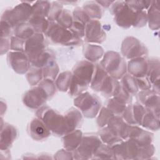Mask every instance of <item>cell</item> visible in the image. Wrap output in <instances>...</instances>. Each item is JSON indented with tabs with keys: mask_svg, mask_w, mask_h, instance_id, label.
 I'll return each mask as SVG.
<instances>
[{
	"mask_svg": "<svg viewBox=\"0 0 160 160\" xmlns=\"http://www.w3.org/2000/svg\"><path fill=\"white\" fill-rule=\"evenodd\" d=\"M37 114L49 130L58 135L72 131L82 120L81 113L74 109L69 111L64 116L53 109L46 108L39 109Z\"/></svg>",
	"mask_w": 160,
	"mask_h": 160,
	"instance_id": "6da1fadb",
	"label": "cell"
},
{
	"mask_svg": "<svg viewBox=\"0 0 160 160\" xmlns=\"http://www.w3.org/2000/svg\"><path fill=\"white\" fill-rule=\"evenodd\" d=\"M113 3L112 11L119 26L129 28L132 25L140 27L146 24L148 18L145 11H136L132 9L126 1H116Z\"/></svg>",
	"mask_w": 160,
	"mask_h": 160,
	"instance_id": "7a4b0ae2",
	"label": "cell"
},
{
	"mask_svg": "<svg viewBox=\"0 0 160 160\" xmlns=\"http://www.w3.org/2000/svg\"><path fill=\"white\" fill-rule=\"evenodd\" d=\"M32 15V6L24 2L16 6L13 9L6 11L2 17V20L6 21L11 27L24 23L30 19Z\"/></svg>",
	"mask_w": 160,
	"mask_h": 160,
	"instance_id": "3957f363",
	"label": "cell"
},
{
	"mask_svg": "<svg viewBox=\"0 0 160 160\" xmlns=\"http://www.w3.org/2000/svg\"><path fill=\"white\" fill-rule=\"evenodd\" d=\"M104 69L116 79L121 78L126 72V62L116 52H108L102 61Z\"/></svg>",
	"mask_w": 160,
	"mask_h": 160,
	"instance_id": "277c9868",
	"label": "cell"
},
{
	"mask_svg": "<svg viewBox=\"0 0 160 160\" xmlns=\"http://www.w3.org/2000/svg\"><path fill=\"white\" fill-rule=\"evenodd\" d=\"M46 34L55 42L67 45L78 43V38L76 37L70 31L66 29L58 24L52 23L51 25L49 24Z\"/></svg>",
	"mask_w": 160,
	"mask_h": 160,
	"instance_id": "5b68a950",
	"label": "cell"
},
{
	"mask_svg": "<svg viewBox=\"0 0 160 160\" xmlns=\"http://www.w3.org/2000/svg\"><path fill=\"white\" fill-rule=\"evenodd\" d=\"M74 104L81 109L87 118L95 117L101 106L98 99L88 92H85L79 96L75 99Z\"/></svg>",
	"mask_w": 160,
	"mask_h": 160,
	"instance_id": "8992f818",
	"label": "cell"
},
{
	"mask_svg": "<svg viewBox=\"0 0 160 160\" xmlns=\"http://www.w3.org/2000/svg\"><path fill=\"white\" fill-rule=\"evenodd\" d=\"M43 42V36L40 33L34 34L25 41L24 51L31 63L35 61L44 52Z\"/></svg>",
	"mask_w": 160,
	"mask_h": 160,
	"instance_id": "52a82bcc",
	"label": "cell"
},
{
	"mask_svg": "<svg viewBox=\"0 0 160 160\" xmlns=\"http://www.w3.org/2000/svg\"><path fill=\"white\" fill-rule=\"evenodd\" d=\"M147 49L136 39L133 38H127L124 39L122 46V52L124 56L127 58H139L147 53Z\"/></svg>",
	"mask_w": 160,
	"mask_h": 160,
	"instance_id": "ba28073f",
	"label": "cell"
},
{
	"mask_svg": "<svg viewBox=\"0 0 160 160\" xmlns=\"http://www.w3.org/2000/svg\"><path fill=\"white\" fill-rule=\"evenodd\" d=\"M49 97L45 90L39 86L29 91L24 96V102L31 108H37L41 106Z\"/></svg>",
	"mask_w": 160,
	"mask_h": 160,
	"instance_id": "9c48e42d",
	"label": "cell"
},
{
	"mask_svg": "<svg viewBox=\"0 0 160 160\" xmlns=\"http://www.w3.org/2000/svg\"><path fill=\"white\" fill-rule=\"evenodd\" d=\"M84 35L88 42H102L105 38V33L101 27V24L97 20H91L86 24Z\"/></svg>",
	"mask_w": 160,
	"mask_h": 160,
	"instance_id": "30bf717a",
	"label": "cell"
},
{
	"mask_svg": "<svg viewBox=\"0 0 160 160\" xmlns=\"http://www.w3.org/2000/svg\"><path fill=\"white\" fill-rule=\"evenodd\" d=\"M139 100L146 107L147 109L159 117V96L154 91L149 89L143 90L139 92Z\"/></svg>",
	"mask_w": 160,
	"mask_h": 160,
	"instance_id": "8fae6325",
	"label": "cell"
},
{
	"mask_svg": "<svg viewBox=\"0 0 160 160\" xmlns=\"http://www.w3.org/2000/svg\"><path fill=\"white\" fill-rule=\"evenodd\" d=\"M8 58L11 67L17 72L23 74L28 70L30 61L27 54L22 52H10Z\"/></svg>",
	"mask_w": 160,
	"mask_h": 160,
	"instance_id": "7c38bea8",
	"label": "cell"
},
{
	"mask_svg": "<svg viewBox=\"0 0 160 160\" xmlns=\"http://www.w3.org/2000/svg\"><path fill=\"white\" fill-rule=\"evenodd\" d=\"M145 112V109L142 105L134 104L126 108L124 118L128 122L132 125L141 124Z\"/></svg>",
	"mask_w": 160,
	"mask_h": 160,
	"instance_id": "4fadbf2b",
	"label": "cell"
},
{
	"mask_svg": "<svg viewBox=\"0 0 160 160\" xmlns=\"http://www.w3.org/2000/svg\"><path fill=\"white\" fill-rule=\"evenodd\" d=\"M101 144V141L97 136H87L82 139L78 152L81 156L92 155Z\"/></svg>",
	"mask_w": 160,
	"mask_h": 160,
	"instance_id": "5bb4252c",
	"label": "cell"
},
{
	"mask_svg": "<svg viewBox=\"0 0 160 160\" xmlns=\"http://www.w3.org/2000/svg\"><path fill=\"white\" fill-rule=\"evenodd\" d=\"M50 130L40 119H33L29 126L30 134L36 140L46 139L50 135Z\"/></svg>",
	"mask_w": 160,
	"mask_h": 160,
	"instance_id": "9a60e30c",
	"label": "cell"
},
{
	"mask_svg": "<svg viewBox=\"0 0 160 160\" xmlns=\"http://www.w3.org/2000/svg\"><path fill=\"white\" fill-rule=\"evenodd\" d=\"M148 69V61L146 59L139 57L132 59L128 65L129 72L138 78L144 77L147 74Z\"/></svg>",
	"mask_w": 160,
	"mask_h": 160,
	"instance_id": "2e32d148",
	"label": "cell"
},
{
	"mask_svg": "<svg viewBox=\"0 0 160 160\" xmlns=\"http://www.w3.org/2000/svg\"><path fill=\"white\" fill-rule=\"evenodd\" d=\"M94 68V74L93 76V78L92 79L91 82V88L98 91H101L102 87L109 76L106 73L105 69L99 66L97 64Z\"/></svg>",
	"mask_w": 160,
	"mask_h": 160,
	"instance_id": "e0dca14e",
	"label": "cell"
},
{
	"mask_svg": "<svg viewBox=\"0 0 160 160\" xmlns=\"http://www.w3.org/2000/svg\"><path fill=\"white\" fill-rule=\"evenodd\" d=\"M147 18L151 29H156L159 28V10L158 1L151 2Z\"/></svg>",
	"mask_w": 160,
	"mask_h": 160,
	"instance_id": "ac0fdd59",
	"label": "cell"
},
{
	"mask_svg": "<svg viewBox=\"0 0 160 160\" xmlns=\"http://www.w3.org/2000/svg\"><path fill=\"white\" fill-rule=\"evenodd\" d=\"M17 135L16 129L11 125H5L4 130L1 131V148L5 146V149L12 144Z\"/></svg>",
	"mask_w": 160,
	"mask_h": 160,
	"instance_id": "d6986e66",
	"label": "cell"
},
{
	"mask_svg": "<svg viewBox=\"0 0 160 160\" xmlns=\"http://www.w3.org/2000/svg\"><path fill=\"white\" fill-rule=\"evenodd\" d=\"M64 147L69 151L76 149L82 140V132L81 131H76L64 137Z\"/></svg>",
	"mask_w": 160,
	"mask_h": 160,
	"instance_id": "ffe728a7",
	"label": "cell"
},
{
	"mask_svg": "<svg viewBox=\"0 0 160 160\" xmlns=\"http://www.w3.org/2000/svg\"><path fill=\"white\" fill-rule=\"evenodd\" d=\"M51 4L48 1H36L32 6V16L44 18L49 15Z\"/></svg>",
	"mask_w": 160,
	"mask_h": 160,
	"instance_id": "44dd1931",
	"label": "cell"
},
{
	"mask_svg": "<svg viewBox=\"0 0 160 160\" xmlns=\"http://www.w3.org/2000/svg\"><path fill=\"white\" fill-rule=\"evenodd\" d=\"M141 124L149 129L151 130H158L159 128V117L156 116L154 113L148 111L145 112L144 117L142 120Z\"/></svg>",
	"mask_w": 160,
	"mask_h": 160,
	"instance_id": "7402d4cb",
	"label": "cell"
},
{
	"mask_svg": "<svg viewBox=\"0 0 160 160\" xmlns=\"http://www.w3.org/2000/svg\"><path fill=\"white\" fill-rule=\"evenodd\" d=\"M147 74L150 82H154L159 79V59H151L148 61V69Z\"/></svg>",
	"mask_w": 160,
	"mask_h": 160,
	"instance_id": "603a6c76",
	"label": "cell"
},
{
	"mask_svg": "<svg viewBox=\"0 0 160 160\" xmlns=\"http://www.w3.org/2000/svg\"><path fill=\"white\" fill-rule=\"evenodd\" d=\"M84 11L86 12L89 18L99 19L102 16V10L96 2H89L84 4Z\"/></svg>",
	"mask_w": 160,
	"mask_h": 160,
	"instance_id": "cb8c5ba5",
	"label": "cell"
},
{
	"mask_svg": "<svg viewBox=\"0 0 160 160\" xmlns=\"http://www.w3.org/2000/svg\"><path fill=\"white\" fill-rule=\"evenodd\" d=\"M29 24L35 31L38 32H46L49 26L48 22L44 18L39 16H32L29 19Z\"/></svg>",
	"mask_w": 160,
	"mask_h": 160,
	"instance_id": "d4e9b609",
	"label": "cell"
},
{
	"mask_svg": "<svg viewBox=\"0 0 160 160\" xmlns=\"http://www.w3.org/2000/svg\"><path fill=\"white\" fill-rule=\"evenodd\" d=\"M122 88L129 94H134L138 91L136 79L131 76H124L122 79Z\"/></svg>",
	"mask_w": 160,
	"mask_h": 160,
	"instance_id": "484cf974",
	"label": "cell"
},
{
	"mask_svg": "<svg viewBox=\"0 0 160 160\" xmlns=\"http://www.w3.org/2000/svg\"><path fill=\"white\" fill-rule=\"evenodd\" d=\"M103 49L98 46L88 45L86 48L84 56L89 61H96L102 56Z\"/></svg>",
	"mask_w": 160,
	"mask_h": 160,
	"instance_id": "4316f807",
	"label": "cell"
},
{
	"mask_svg": "<svg viewBox=\"0 0 160 160\" xmlns=\"http://www.w3.org/2000/svg\"><path fill=\"white\" fill-rule=\"evenodd\" d=\"M34 29L29 24L25 23L17 26L15 33L17 38L22 39H29L32 35H34Z\"/></svg>",
	"mask_w": 160,
	"mask_h": 160,
	"instance_id": "83f0119b",
	"label": "cell"
},
{
	"mask_svg": "<svg viewBox=\"0 0 160 160\" xmlns=\"http://www.w3.org/2000/svg\"><path fill=\"white\" fill-rule=\"evenodd\" d=\"M72 75L69 72H63L60 74L57 81V86L59 89L63 91H66L69 88Z\"/></svg>",
	"mask_w": 160,
	"mask_h": 160,
	"instance_id": "f1b7e54d",
	"label": "cell"
},
{
	"mask_svg": "<svg viewBox=\"0 0 160 160\" xmlns=\"http://www.w3.org/2000/svg\"><path fill=\"white\" fill-rule=\"evenodd\" d=\"M58 71L59 68L56 63L51 59L44 66L43 74L46 79L53 80L56 78Z\"/></svg>",
	"mask_w": 160,
	"mask_h": 160,
	"instance_id": "f546056e",
	"label": "cell"
},
{
	"mask_svg": "<svg viewBox=\"0 0 160 160\" xmlns=\"http://www.w3.org/2000/svg\"><path fill=\"white\" fill-rule=\"evenodd\" d=\"M100 136L103 141L108 144H112V143H118L121 141V138L116 135L109 128V127L106 128H104L101 131Z\"/></svg>",
	"mask_w": 160,
	"mask_h": 160,
	"instance_id": "4dcf8cb0",
	"label": "cell"
},
{
	"mask_svg": "<svg viewBox=\"0 0 160 160\" xmlns=\"http://www.w3.org/2000/svg\"><path fill=\"white\" fill-rule=\"evenodd\" d=\"M56 20L58 22V24L64 28L70 29L73 23L71 13L67 10H62Z\"/></svg>",
	"mask_w": 160,
	"mask_h": 160,
	"instance_id": "1f68e13d",
	"label": "cell"
},
{
	"mask_svg": "<svg viewBox=\"0 0 160 160\" xmlns=\"http://www.w3.org/2000/svg\"><path fill=\"white\" fill-rule=\"evenodd\" d=\"M113 118V113L108 109L103 108L98 119V124L99 126H104Z\"/></svg>",
	"mask_w": 160,
	"mask_h": 160,
	"instance_id": "d6a6232c",
	"label": "cell"
},
{
	"mask_svg": "<svg viewBox=\"0 0 160 160\" xmlns=\"http://www.w3.org/2000/svg\"><path fill=\"white\" fill-rule=\"evenodd\" d=\"M42 77V71L39 68H36L29 71L28 74V79L31 85L36 84L41 79Z\"/></svg>",
	"mask_w": 160,
	"mask_h": 160,
	"instance_id": "836d02e7",
	"label": "cell"
},
{
	"mask_svg": "<svg viewBox=\"0 0 160 160\" xmlns=\"http://www.w3.org/2000/svg\"><path fill=\"white\" fill-rule=\"evenodd\" d=\"M71 32L77 38H81L84 36L85 32V26L83 24L75 21L70 28Z\"/></svg>",
	"mask_w": 160,
	"mask_h": 160,
	"instance_id": "e575fe53",
	"label": "cell"
},
{
	"mask_svg": "<svg viewBox=\"0 0 160 160\" xmlns=\"http://www.w3.org/2000/svg\"><path fill=\"white\" fill-rule=\"evenodd\" d=\"M74 17L75 18V21L80 22L84 25L86 24L89 19L88 16L87 15L86 12L84 11V9L79 8L74 9Z\"/></svg>",
	"mask_w": 160,
	"mask_h": 160,
	"instance_id": "d590c367",
	"label": "cell"
},
{
	"mask_svg": "<svg viewBox=\"0 0 160 160\" xmlns=\"http://www.w3.org/2000/svg\"><path fill=\"white\" fill-rule=\"evenodd\" d=\"M62 6L58 2H53L52 7L50 9L49 13V21H54L57 19L60 12L62 11Z\"/></svg>",
	"mask_w": 160,
	"mask_h": 160,
	"instance_id": "8d00e7d4",
	"label": "cell"
},
{
	"mask_svg": "<svg viewBox=\"0 0 160 160\" xmlns=\"http://www.w3.org/2000/svg\"><path fill=\"white\" fill-rule=\"evenodd\" d=\"M11 40V49H14V51H18L20 52L24 51L25 41L24 39L17 37H13Z\"/></svg>",
	"mask_w": 160,
	"mask_h": 160,
	"instance_id": "74e56055",
	"label": "cell"
},
{
	"mask_svg": "<svg viewBox=\"0 0 160 160\" xmlns=\"http://www.w3.org/2000/svg\"><path fill=\"white\" fill-rule=\"evenodd\" d=\"M136 82L138 84V86L142 90H146L149 89L151 88V82L149 80L144 77L138 78L136 79Z\"/></svg>",
	"mask_w": 160,
	"mask_h": 160,
	"instance_id": "f35d334b",
	"label": "cell"
}]
</instances>
